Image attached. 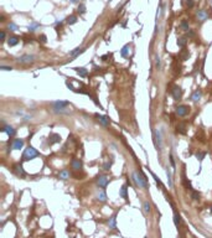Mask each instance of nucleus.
I'll return each instance as SVG.
<instances>
[{"instance_id": "nucleus-25", "label": "nucleus", "mask_w": 212, "mask_h": 238, "mask_svg": "<svg viewBox=\"0 0 212 238\" xmlns=\"http://www.w3.org/2000/svg\"><path fill=\"white\" fill-rule=\"evenodd\" d=\"M66 22H67L68 25H72V24H75V22H77V17L75 16V15H71V16H68V17H67Z\"/></svg>"}, {"instance_id": "nucleus-21", "label": "nucleus", "mask_w": 212, "mask_h": 238, "mask_svg": "<svg viewBox=\"0 0 212 238\" xmlns=\"http://www.w3.org/2000/svg\"><path fill=\"white\" fill-rule=\"evenodd\" d=\"M8 44H9V46H15V45L19 44V39H17L16 36H11V37L8 40Z\"/></svg>"}, {"instance_id": "nucleus-13", "label": "nucleus", "mask_w": 212, "mask_h": 238, "mask_svg": "<svg viewBox=\"0 0 212 238\" xmlns=\"http://www.w3.org/2000/svg\"><path fill=\"white\" fill-rule=\"evenodd\" d=\"M201 96H202V93H201V91H195L194 93H192V96H191V101L192 102H198L200 99H201Z\"/></svg>"}, {"instance_id": "nucleus-17", "label": "nucleus", "mask_w": 212, "mask_h": 238, "mask_svg": "<svg viewBox=\"0 0 212 238\" xmlns=\"http://www.w3.org/2000/svg\"><path fill=\"white\" fill-rule=\"evenodd\" d=\"M97 118H98V120L101 122V124H102V125H104V127H108V125H109V120L107 119V117H103V115H97Z\"/></svg>"}, {"instance_id": "nucleus-3", "label": "nucleus", "mask_w": 212, "mask_h": 238, "mask_svg": "<svg viewBox=\"0 0 212 238\" xmlns=\"http://www.w3.org/2000/svg\"><path fill=\"white\" fill-rule=\"evenodd\" d=\"M175 112H176V114L179 117H185L190 112V107L189 105H179V107H176Z\"/></svg>"}, {"instance_id": "nucleus-11", "label": "nucleus", "mask_w": 212, "mask_h": 238, "mask_svg": "<svg viewBox=\"0 0 212 238\" xmlns=\"http://www.w3.org/2000/svg\"><path fill=\"white\" fill-rule=\"evenodd\" d=\"M15 171H16V174H17V176H21V177H25V176H26V172L24 171V169H22V166H21L20 164L15 165Z\"/></svg>"}, {"instance_id": "nucleus-1", "label": "nucleus", "mask_w": 212, "mask_h": 238, "mask_svg": "<svg viewBox=\"0 0 212 238\" xmlns=\"http://www.w3.org/2000/svg\"><path fill=\"white\" fill-rule=\"evenodd\" d=\"M52 105H53V112L55 113H61V114L62 113H70V110L67 109L70 103L66 102V101H56V102L52 103Z\"/></svg>"}, {"instance_id": "nucleus-18", "label": "nucleus", "mask_w": 212, "mask_h": 238, "mask_svg": "<svg viewBox=\"0 0 212 238\" xmlns=\"http://www.w3.org/2000/svg\"><path fill=\"white\" fill-rule=\"evenodd\" d=\"M166 176H167V184H169V187H172V175H171V171H170L169 167H166Z\"/></svg>"}, {"instance_id": "nucleus-42", "label": "nucleus", "mask_w": 212, "mask_h": 238, "mask_svg": "<svg viewBox=\"0 0 212 238\" xmlns=\"http://www.w3.org/2000/svg\"><path fill=\"white\" fill-rule=\"evenodd\" d=\"M189 57V52H185V53H182V60H186Z\"/></svg>"}, {"instance_id": "nucleus-6", "label": "nucleus", "mask_w": 212, "mask_h": 238, "mask_svg": "<svg viewBox=\"0 0 212 238\" xmlns=\"http://www.w3.org/2000/svg\"><path fill=\"white\" fill-rule=\"evenodd\" d=\"M181 96H182L181 88H180L179 86H175V87L172 88V97H174V99H175V101H179V99L181 98Z\"/></svg>"}, {"instance_id": "nucleus-4", "label": "nucleus", "mask_w": 212, "mask_h": 238, "mask_svg": "<svg viewBox=\"0 0 212 238\" xmlns=\"http://www.w3.org/2000/svg\"><path fill=\"white\" fill-rule=\"evenodd\" d=\"M155 139H156V144H158V150L161 151L163 150V134H161V129H156L155 130Z\"/></svg>"}, {"instance_id": "nucleus-32", "label": "nucleus", "mask_w": 212, "mask_h": 238, "mask_svg": "<svg viewBox=\"0 0 212 238\" xmlns=\"http://www.w3.org/2000/svg\"><path fill=\"white\" fill-rule=\"evenodd\" d=\"M78 13H81V14L86 13V6H84V4H81V5L78 6Z\"/></svg>"}, {"instance_id": "nucleus-19", "label": "nucleus", "mask_w": 212, "mask_h": 238, "mask_svg": "<svg viewBox=\"0 0 212 238\" xmlns=\"http://www.w3.org/2000/svg\"><path fill=\"white\" fill-rule=\"evenodd\" d=\"M75 70H76V72L79 74L81 77H86V76L88 74V71H87L86 68H83V67H81V68H75Z\"/></svg>"}, {"instance_id": "nucleus-9", "label": "nucleus", "mask_w": 212, "mask_h": 238, "mask_svg": "<svg viewBox=\"0 0 212 238\" xmlns=\"http://www.w3.org/2000/svg\"><path fill=\"white\" fill-rule=\"evenodd\" d=\"M71 165H72V169H75L76 171H78V170L82 169V161H81L79 159H73L72 163H71Z\"/></svg>"}, {"instance_id": "nucleus-20", "label": "nucleus", "mask_w": 212, "mask_h": 238, "mask_svg": "<svg viewBox=\"0 0 212 238\" xmlns=\"http://www.w3.org/2000/svg\"><path fill=\"white\" fill-rule=\"evenodd\" d=\"M127 190H128V189H127V186L124 185V186H122L120 191H119V195H120L124 200H128V193H127Z\"/></svg>"}, {"instance_id": "nucleus-43", "label": "nucleus", "mask_w": 212, "mask_h": 238, "mask_svg": "<svg viewBox=\"0 0 212 238\" xmlns=\"http://www.w3.org/2000/svg\"><path fill=\"white\" fill-rule=\"evenodd\" d=\"M109 167H110V164H109V163L104 164V170H109Z\"/></svg>"}, {"instance_id": "nucleus-35", "label": "nucleus", "mask_w": 212, "mask_h": 238, "mask_svg": "<svg viewBox=\"0 0 212 238\" xmlns=\"http://www.w3.org/2000/svg\"><path fill=\"white\" fill-rule=\"evenodd\" d=\"M196 158L198 159V160H202V159L205 158V153H197V154H196Z\"/></svg>"}, {"instance_id": "nucleus-24", "label": "nucleus", "mask_w": 212, "mask_h": 238, "mask_svg": "<svg viewBox=\"0 0 212 238\" xmlns=\"http://www.w3.org/2000/svg\"><path fill=\"white\" fill-rule=\"evenodd\" d=\"M108 226H109V228L115 229V216H113V217L109 218V221H108Z\"/></svg>"}, {"instance_id": "nucleus-29", "label": "nucleus", "mask_w": 212, "mask_h": 238, "mask_svg": "<svg viewBox=\"0 0 212 238\" xmlns=\"http://www.w3.org/2000/svg\"><path fill=\"white\" fill-rule=\"evenodd\" d=\"M180 26H181V29L185 30V31H187V30H189V24H187V21H186V20H182L181 24H180Z\"/></svg>"}, {"instance_id": "nucleus-34", "label": "nucleus", "mask_w": 212, "mask_h": 238, "mask_svg": "<svg viewBox=\"0 0 212 238\" xmlns=\"http://www.w3.org/2000/svg\"><path fill=\"white\" fill-rule=\"evenodd\" d=\"M0 68H1L3 71H11V70H13L10 66H4V65H1V66H0Z\"/></svg>"}, {"instance_id": "nucleus-40", "label": "nucleus", "mask_w": 212, "mask_h": 238, "mask_svg": "<svg viewBox=\"0 0 212 238\" xmlns=\"http://www.w3.org/2000/svg\"><path fill=\"white\" fill-rule=\"evenodd\" d=\"M0 37H1V41H4V40H5V32H4V31H1V32H0Z\"/></svg>"}, {"instance_id": "nucleus-37", "label": "nucleus", "mask_w": 212, "mask_h": 238, "mask_svg": "<svg viewBox=\"0 0 212 238\" xmlns=\"http://www.w3.org/2000/svg\"><path fill=\"white\" fill-rule=\"evenodd\" d=\"M9 29L11 30V31H15V30H16V25H15V24H13V22H11V24H9Z\"/></svg>"}, {"instance_id": "nucleus-5", "label": "nucleus", "mask_w": 212, "mask_h": 238, "mask_svg": "<svg viewBox=\"0 0 212 238\" xmlns=\"http://www.w3.org/2000/svg\"><path fill=\"white\" fill-rule=\"evenodd\" d=\"M17 61L20 63H31L34 61V56L32 55H22L21 57H19Z\"/></svg>"}, {"instance_id": "nucleus-2", "label": "nucleus", "mask_w": 212, "mask_h": 238, "mask_svg": "<svg viewBox=\"0 0 212 238\" xmlns=\"http://www.w3.org/2000/svg\"><path fill=\"white\" fill-rule=\"evenodd\" d=\"M37 155H39L37 150L34 149L32 146H29V148L25 149L24 155H22V159H24V160H32V159H35Z\"/></svg>"}, {"instance_id": "nucleus-27", "label": "nucleus", "mask_w": 212, "mask_h": 238, "mask_svg": "<svg viewBox=\"0 0 212 238\" xmlns=\"http://www.w3.org/2000/svg\"><path fill=\"white\" fill-rule=\"evenodd\" d=\"M177 45H179V47H185V45H186V37H180L177 40Z\"/></svg>"}, {"instance_id": "nucleus-45", "label": "nucleus", "mask_w": 212, "mask_h": 238, "mask_svg": "<svg viewBox=\"0 0 212 238\" xmlns=\"http://www.w3.org/2000/svg\"><path fill=\"white\" fill-rule=\"evenodd\" d=\"M211 212H212V207H211Z\"/></svg>"}, {"instance_id": "nucleus-8", "label": "nucleus", "mask_w": 212, "mask_h": 238, "mask_svg": "<svg viewBox=\"0 0 212 238\" xmlns=\"http://www.w3.org/2000/svg\"><path fill=\"white\" fill-rule=\"evenodd\" d=\"M22 146H24V140L22 139H15L13 141V149L14 150H20Z\"/></svg>"}, {"instance_id": "nucleus-44", "label": "nucleus", "mask_w": 212, "mask_h": 238, "mask_svg": "<svg viewBox=\"0 0 212 238\" xmlns=\"http://www.w3.org/2000/svg\"><path fill=\"white\" fill-rule=\"evenodd\" d=\"M78 0H71V3H77Z\"/></svg>"}, {"instance_id": "nucleus-14", "label": "nucleus", "mask_w": 212, "mask_h": 238, "mask_svg": "<svg viewBox=\"0 0 212 238\" xmlns=\"http://www.w3.org/2000/svg\"><path fill=\"white\" fill-rule=\"evenodd\" d=\"M97 200H98V201H101V202H106V201H107V195H106V192H104L103 190H101L99 192L97 193Z\"/></svg>"}, {"instance_id": "nucleus-10", "label": "nucleus", "mask_w": 212, "mask_h": 238, "mask_svg": "<svg viewBox=\"0 0 212 238\" xmlns=\"http://www.w3.org/2000/svg\"><path fill=\"white\" fill-rule=\"evenodd\" d=\"M60 141H61V136L58 134H51L50 135V139H48L50 144H55V143H60Z\"/></svg>"}, {"instance_id": "nucleus-36", "label": "nucleus", "mask_w": 212, "mask_h": 238, "mask_svg": "<svg viewBox=\"0 0 212 238\" xmlns=\"http://www.w3.org/2000/svg\"><path fill=\"white\" fill-rule=\"evenodd\" d=\"M194 4H195V3H194V0H187V1H186V5H187L189 8H192V6H194Z\"/></svg>"}, {"instance_id": "nucleus-26", "label": "nucleus", "mask_w": 212, "mask_h": 238, "mask_svg": "<svg viewBox=\"0 0 212 238\" xmlns=\"http://www.w3.org/2000/svg\"><path fill=\"white\" fill-rule=\"evenodd\" d=\"M174 222H175V226L176 227H179V224H180V222H181V220H180V216L175 212V215H174Z\"/></svg>"}, {"instance_id": "nucleus-12", "label": "nucleus", "mask_w": 212, "mask_h": 238, "mask_svg": "<svg viewBox=\"0 0 212 238\" xmlns=\"http://www.w3.org/2000/svg\"><path fill=\"white\" fill-rule=\"evenodd\" d=\"M97 182H98L99 187H106L107 185H108V177L107 176H99Z\"/></svg>"}, {"instance_id": "nucleus-7", "label": "nucleus", "mask_w": 212, "mask_h": 238, "mask_svg": "<svg viewBox=\"0 0 212 238\" xmlns=\"http://www.w3.org/2000/svg\"><path fill=\"white\" fill-rule=\"evenodd\" d=\"M196 17L198 21H205V20H207V17H208V14H207V11H205V10H200L198 13L196 14Z\"/></svg>"}, {"instance_id": "nucleus-23", "label": "nucleus", "mask_w": 212, "mask_h": 238, "mask_svg": "<svg viewBox=\"0 0 212 238\" xmlns=\"http://www.w3.org/2000/svg\"><path fill=\"white\" fill-rule=\"evenodd\" d=\"M133 181L138 187H140V180H139V176H138V171H134L133 172Z\"/></svg>"}, {"instance_id": "nucleus-28", "label": "nucleus", "mask_w": 212, "mask_h": 238, "mask_svg": "<svg viewBox=\"0 0 212 238\" xmlns=\"http://www.w3.org/2000/svg\"><path fill=\"white\" fill-rule=\"evenodd\" d=\"M37 27H40V24H37V22H31V25L29 26V31L32 32V31H35Z\"/></svg>"}, {"instance_id": "nucleus-16", "label": "nucleus", "mask_w": 212, "mask_h": 238, "mask_svg": "<svg viewBox=\"0 0 212 238\" xmlns=\"http://www.w3.org/2000/svg\"><path fill=\"white\" fill-rule=\"evenodd\" d=\"M70 176H71V174H70L68 170H62L60 172V175H58V177L61 180H67V178H70Z\"/></svg>"}, {"instance_id": "nucleus-41", "label": "nucleus", "mask_w": 212, "mask_h": 238, "mask_svg": "<svg viewBox=\"0 0 212 238\" xmlns=\"http://www.w3.org/2000/svg\"><path fill=\"white\" fill-rule=\"evenodd\" d=\"M39 39L41 40V42H46V36H45V35H41Z\"/></svg>"}, {"instance_id": "nucleus-33", "label": "nucleus", "mask_w": 212, "mask_h": 238, "mask_svg": "<svg viewBox=\"0 0 212 238\" xmlns=\"http://www.w3.org/2000/svg\"><path fill=\"white\" fill-rule=\"evenodd\" d=\"M191 197H192L194 200H200V193L197 192V191H192V193H191Z\"/></svg>"}, {"instance_id": "nucleus-22", "label": "nucleus", "mask_w": 212, "mask_h": 238, "mask_svg": "<svg viewBox=\"0 0 212 238\" xmlns=\"http://www.w3.org/2000/svg\"><path fill=\"white\" fill-rule=\"evenodd\" d=\"M129 50H130L129 45H125V46H124V47L122 48V51H120L122 56H123V57H127V56L129 55Z\"/></svg>"}, {"instance_id": "nucleus-30", "label": "nucleus", "mask_w": 212, "mask_h": 238, "mask_svg": "<svg viewBox=\"0 0 212 238\" xmlns=\"http://www.w3.org/2000/svg\"><path fill=\"white\" fill-rule=\"evenodd\" d=\"M150 210H152V208H150V203H149L148 201L144 202V212H145V213H149Z\"/></svg>"}, {"instance_id": "nucleus-38", "label": "nucleus", "mask_w": 212, "mask_h": 238, "mask_svg": "<svg viewBox=\"0 0 212 238\" xmlns=\"http://www.w3.org/2000/svg\"><path fill=\"white\" fill-rule=\"evenodd\" d=\"M156 68L158 70L160 68V57L159 56H156Z\"/></svg>"}, {"instance_id": "nucleus-31", "label": "nucleus", "mask_w": 212, "mask_h": 238, "mask_svg": "<svg viewBox=\"0 0 212 238\" xmlns=\"http://www.w3.org/2000/svg\"><path fill=\"white\" fill-rule=\"evenodd\" d=\"M185 129H186V125H185V124H179V125H177V132H180V133L184 134L186 132Z\"/></svg>"}, {"instance_id": "nucleus-15", "label": "nucleus", "mask_w": 212, "mask_h": 238, "mask_svg": "<svg viewBox=\"0 0 212 238\" xmlns=\"http://www.w3.org/2000/svg\"><path fill=\"white\" fill-rule=\"evenodd\" d=\"M3 132L8 133V135H9V136H13V135L15 134V130H14V128H13V127H10V125H6V127H4V128H3Z\"/></svg>"}, {"instance_id": "nucleus-39", "label": "nucleus", "mask_w": 212, "mask_h": 238, "mask_svg": "<svg viewBox=\"0 0 212 238\" xmlns=\"http://www.w3.org/2000/svg\"><path fill=\"white\" fill-rule=\"evenodd\" d=\"M153 176H154V178H155V181H156V182H158V184H159V185H161V181H160V180H159V178H158V176H156V175H155V174H153Z\"/></svg>"}]
</instances>
